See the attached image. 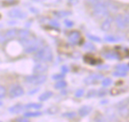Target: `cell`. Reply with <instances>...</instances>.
I'll list each match as a JSON object with an SVG mask.
<instances>
[{
  "label": "cell",
  "mask_w": 129,
  "mask_h": 122,
  "mask_svg": "<svg viewBox=\"0 0 129 122\" xmlns=\"http://www.w3.org/2000/svg\"><path fill=\"white\" fill-rule=\"evenodd\" d=\"M110 13V8H109V4L107 2L103 0L93 7V15L95 18L98 19H102L104 17H106L109 15Z\"/></svg>",
  "instance_id": "obj_1"
},
{
  "label": "cell",
  "mask_w": 129,
  "mask_h": 122,
  "mask_svg": "<svg viewBox=\"0 0 129 122\" xmlns=\"http://www.w3.org/2000/svg\"><path fill=\"white\" fill-rule=\"evenodd\" d=\"M34 57L39 62H48L53 59V52L49 46H44L36 52Z\"/></svg>",
  "instance_id": "obj_2"
},
{
  "label": "cell",
  "mask_w": 129,
  "mask_h": 122,
  "mask_svg": "<svg viewBox=\"0 0 129 122\" xmlns=\"http://www.w3.org/2000/svg\"><path fill=\"white\" fill-rule=\"evenodd\" d=\"M47 80V76L44 74H34L27 76L26 77V82L33 86H39L43 84Z\"/></svg>",
  "instance_id": "obj_3"
},
{
  "label": "cell",
  "mask_w": 129,
  "mask_h": 122,
  "mask_svg": "<svg viewBox=\"0 0 129 122\" xmlns=\"http://www.w3.org/2000/svg\"><path fill=\"white\" fill-rule=\"evenodd\" d=\"M115 21L117 28L123 29L129 25V14H119L116 17Z\"/></svg>",
  "instance_id": "obj_4"
},
{
  "label": "cell",
  "mask_w": 129,
  "mask_h": 122,
  "mask_svg": "<svg viewBox=\"0 0 129 122\" xmlns=\"http://www.w3.org/2000/svg\"><path fill=\"white\" fill-rule=\"evenodd\" d=\"M24 94V90L23 88L17 84H14L10 87L9 89V97L11 98H17L22 96Z\"/></svg>",
  "instance_id": "obj_5"
},
{
  "label": "cell",
  "mask_w": 129,
  "mask_h": 122,
  "mask_svg": "<svg viewBox=\"0 0 129 122\" xmlns=\"http://www.w3.org/2000/svg\"><path fill=\"white\" fill-rule=\"evenodd\" d=\"M103 78L104 76L101 74H92L84 80V83L87 86L93 85L97 83L101 80H103Z\"/></svg>",
  "instance_id": "obj_6"
},
{
  "label": "cell",
  "mask_w": 129,
  "mask_h": 122,
  "mask_svg": "<svg viewBox=\"0 0 129 122\" xmlns=\"http://www.w3.org/2000/svg\"><path fill=\"white\" fill-rule=\"evenodd\" d=\"M8 16L11 18H17L20 20H23L27 16V14L19 8H13L8 11Z\"/></svg>",
  "instance_id": "obj_7"
},
{
  "label": "cell",
  "mask_w": 129,
  "mask_h": 122,
  "mask_svg": "<svg viewBox=\"0 0 129 122\" xmlns=\"http://www.w3.org/2000/svg\"><path fill=\"white\" fill-rule=\"evenodd\" d=\"M18 32L19 31L16 28H12L7 31L4 35H1V42L3 43L5 40L13 39L16 37H18Z\"/></svg>",
  "instance_id": "obj_8"
},
{
  "label": "cell",
  "mask_w": 129,
  "mask_h": 122,
  "mask_svg": "<svg viewBox=\"0 0 129 122\" xmlns=\"http://www.w3.org/2000/svg\"><path fill=\"white\" fill-rule=\"evenodd\" d=\"M43 44V42L39 40V39H36V41L32 44L30 46H29L28 47L26 48H24V51L26 53H31V52H36V51H38L40 50V47L42 46Z\"/></svg>",
  "instance_id": "obj_9"
},
{
  "label": "cell",
  "mask_w": 129,
  "mask_h": 122,
  "mask_svg": "<svg viewBox=\"0 0 129 122\" xmlns=\"http://www.w3.org/2000/svg\"><path fill=\"white\" fill-rule=\"evenodd\" d=\"M118 112L119 115L124 118H126L129 116V108L128 104L125 103V100H122L118 105Z\"/></svg>",
  "instance_id": "obj_10"
},
{
  "label": "cell",
  "mask_w": 129,
  "mask_h": 122,
  "mask_svg": "<svg viewBox=\"0 0 129 122\" xmlns=\"http://www.w3.org/2000/svg\"><path fill=\"white\" fill-rule=\"evenodd\" d=\"M48 67L45 62H38L33 67V73L35 74H43L47 71Z\"/></svg>",
  "instance_id": "obj_11"
},
{
  "label": "cell",
  "mask_w": 129,
  "mask_h": 122,
  "mask_svg": "<svg viewBox=\"0 0 129 122\" xmlns=\"http://www.w3.org/2000/svg\"><path fill=\"white\" fill-rule=\"evenodd\" d=\"M80 38H81L80 33L76 32V31H74V32H72L69 34V36H68V41L70 44H76L79 41Z\"/></svg>",
  "instance_id": "obj_12"
},
{
  "label": "cell",
  "mask_w": 129,
  "mask_h": 122,
  "mask_svg": "<svg viewBox=\"0 0 129 122\" xmlns=\"http://www.w3.org/2000/svg\"><path fill=\"white\" fill-rule=\"evenodd\" d=\"M114 21L113 17L112 16H109L107 17L102 23L101 25V29L104 32H107L109 30H110L111 27H112V24Z\"/></svg>",
  "instance_id": "obj_13"
},
{
  "label": "cell",
  "mask_w": 129,
  "mask_h": 122,
  "mask_svg": "<svg viewBox=\"0 0 129 122\" xmlns=\"http://www.w3.org/2000/svg\"><path fill=\"white\" fill-rule=\"evenodd\" d=\"M92 111V107L90 106H88V105H85V106H82L79 111H78V114L80 117H85L87 116L88 115H89Z\"/></svg>",
  "instance_id": "obj_14"
},
{
  "label": "cell",
  "mask_w": 129,
  "mask_h": 122,
  "mask_svg": "<svg viewBox=\"0 0 129 122\" xmlns=\"http://www.w3.org/2000/svg\"><path fill=\"white\" fill-rule=\"evenodd\" d=\"M24 109H25L24 106H22L20 104H16L13 106H11L8 109V112L11 114H18L20 113Z\"/></svg>",
  "instance_id": "obj_15"
},
{
  "label": "cell",
  "mask_w": 129,
  "mask_h": 122,
  "mask_svg": "<svg viewBox=\"0 0 129 122\" xmlns=\"http://www.w3.org/2000/svg\"><path fill=\"white\" fill-rule=\"evenodd\" d=\"M106 115H107V118L110 122H116L117 120L116 114L115 112V110L113 108H108V109H107Z\"/></svg>",
  "instance_id": "obj_16"
},
{
  "label": "cell",
  "mask_w": 129,
  "mask_h": 122,
  "mask_svg": "<svg viewBox=\"0 0 129 122\" xmlns=\"http://www.w3.org/2000/svg\"><path fill=\"white\" fill-rule=\"evenodd\" d=\"M104 40H105V41H107V42H110V43H116V42L121 41L122 40H123V38H122V37H119V36H117V35L110 34V35H107V36H105Z\"/></svg>",
  "instance_id": "obj_17"
},
{
  "label": "cell",
  "mask_w": 129,
  "mask_h": 122,
  "mask_svg": "<svg viewBox=\"0 0 129 122\" xmlns=\"http://www.w3.org/2000/svg\"><path fill=\"white\" fill-rule=\"evenodd\" d=\"M52 96H53V92L51 91H47V92H45L42 94L39 95V100L40 102H44V101H46L48 99H50Z\"/></svg>",
  "instance_id": "obj_18"
},
{
  "label": "cell",
  "mask_w": 129,
  "mask_h": 122,
  "mask_svg": "<svg viewBox=\"0 0 129 122\" xmlns=\"http://www.w3.org/2000/svg\"><path fill=\"white\" fill-rule=\"evenodd\" d=\"M103 56L107 59H119V56L115 52H107L103 53Z\"/></svg>",
  "instance_id": "obj_19"
},
{
  "label": "cell",
  "mask_w": 129,
  "mask_h": 122,
  "mask_svg": "<svg viewBox=\"0 0 129 122\" xmlns=\"http://www.w3.org/2000/svg\"><path fill=\"white\" fill-rule=\"evenodd\" d=\"M25 109L27 110H39L42 107V104H37V103H30V104H27L24 106Z\"/></svg>",
  "instance_id": "obj_20"
},
{
  "label": "cell",
  "mask_w": 129,
  "mask_h": 122,
  "mask_svg": "<svg viewBox=\"0 0 129 122\" xmlns=\"http://www.w3.org/2000/svg\"><path fill=\"white\" fill-rule=\"evenodd\" d=\"M67 82L66 81H64L63 80H61L57 81V82L54 84V87L55 89L60 90V89L65 88L67 87Z\"/></svg>",
  "instance_id": "obj_21"
},
{
  "label": "cell",
  "mask_w": 129,
  "mask_h": 122,
  "mask_svg": "<svg viewBox=\"0 0 129 122\" xmlns=\"http://www.w3.org/2000/svg\"><path fill=\"white\" fill-rule=\"evenodd\" d=\"M42 112L39 111H35V112H24L23 116L26 118H35V117H39L42 116Z\"/></svg>",
  "instance_id": "obj_22"
},
{
  "label": "cell",
  "mask_w": 129,
  "mask_h": 122,
  "mask_svg": "<svg viewBox=\"0 0 129 122\" xmlns=\"http://www.w3.org/2000/svg\"><path fill=\"white\" fill-rule=\"evenodd\" d=\"M116 70H119L122 72H128L129 71V65L127 64H119L116 66Z\"/></svg>",
  "instance_id": "obj_23"
},
{
  "label": "cell",
  "mask_w": 129,
  "mask_h": 122,
  "mask_svg": "<svg viewBox=\"0 0 129 122\" xmlns=\"http://www.w3.org/2000/svg\"><path fill=\"white\" fill-rule=\"evenodd\" d=\"M29 36V32L28 30H26V29H21V30H19V32H18V38L19 39H23V38H26L27 37Z\"/></svg>",
  "instance_id": "obj_24"
},
{
  "label": "cell",
  "mask_w": 129,
  "mask_h": 122,
  "mask_svg": "<svg viewBox=\"0 0 129 122\" xmlns=\"http://www.w3.org/2000/svg\"><path fill=\"white\" fill-rule=\"evenodd\" d=\"M84 50H88V51H94L96 50L94 45L91 43V42H86L84 44Z\"/></svg>",
  "instance_id": "obj_25"
},
{
  "label": "cell",
  "mask_w": 129,
  "mask_h": 122,
  "mask_svg": "<svg viewBox=\"0 0 129 122\" xmlns=\"http://www.w3.org/2000/svg\"><path fill=\"white\" fill-rule=\"evenodd\" d=\"M112 82H113V80L110 78H105L102 80L101 85L104 87H107V86H110L112 84Z\"/></svg>",
  "instance_id": "obj_26"
},
{
  "label": "cell",
  "mask_w": 129,
  "mask_h": 122,
  "mask_svg": "<svg viewBox=\"0 0 129 122\" xmlns=\"http://www.w3.org/2000/svg\"><path fill=\"white\" fill-rule=\"evenodd\" d=\"M96 95H98V92H97L96 90H94V89H91V90H89V91L88 92L86 97H87L88 98H91L95 97Z\"/></svg>",
  "instance_id": "obj_27"
},
{
  "label": "cell",
  "mask_w": 129,
  "mask_h": 122,
  "mask_svg": "<svg viewBox=\"0 0 129 122\" xmlns=\"http://www.w3.org/2000/svg\"><path fill=\"white\" fill-rule=\"evenodd\" d=\"M63 117L64 118H74L76 116V113L74 112H65L62 115Z\"/></svg>",
  "instance_id": "obj_28"
},
{
  "label": "cell",
  "mask_w": 129,
  "mask_h": 122,
  "mask_svg": "<svg viewBox=\"0 0 129 122\" xmlns=\"http://www.w3.org/2000/svg\"><path fill=\"white\" fill-rule=\"evenodd\" d=\"M113 75L116 77H125L126 76V73L125 72H122V71H119V70H116L115 72L113 73Z\"/></svg>",
  "instance_id": "obj_29"
},
{
  "label": "cell",
  "mask_w": 129,
  "mask_h": 122,
  "mask_svg": "<svg viewBox=\"0 0 129 122\" xmlns=\"http://www.w3.org/2000/svg\"><path fill=\"white\" fill-rule=\"evenodd\" d=\"M84 93H85L84 89H82V88H79L78 90H76V93H75V97L77 98H82V97L84 95Z\"/></svg>",
  "instance_id": "obj_30"
},
{
  "label": "cell",
  "mask_w": 129,
  "mask_h": 122,
  "mask_svg": "<svg viewBox=\"0 0 129 122\" xmlns=\"http://www.w3.org/2000/svg\"><path fill=\"white\" fill-rule=\"evenodd\" d=\"M107 93H108V91L107 89H105V88H101L98 92V96L102 98V97H104L105 95H107Z\"/></svg>",
  "instance_id": "obj_31"
},
{
  "label": "cell",
  "mask_w": 129,
  "mask_h": 122,
  "mask_svg": "<svg viewBox=\"0 0 129 122\" xmlns=\"http://www.w3.org/2000/svg\"><path fill=\"white\" fill-rule=\"evenodd\" d=\"M95 122H111L107 118H105L102 116H98L95 118Z\"/></svg>",
  "instance_id": "obj_32"
},
{
  "label": "cell",
  "mask_w": 129,
  "mask_h": 122,
  "mask_svg": "<svg viewBox=\"0 0 129 122\" xmlns=\"http://www.w3.org/2000/svg\"><path fill=\"white\" fill-rule=\"evenodd\" d=\"M64 74H54L52 76V79L54 80H61L64 78Z\"/></svg>",
  "instance_id": "obj_33"
},
{
  "label": "cell",
  "mask_w": 129,
  "mask_h": 122,
  "mask_svg": "<svg viewBox=\"0 0 129 122\" xmlns=\"http://www.w3.org/2000/svg\"><path fill=\"white\" fill-rule=\"evenodd\" d=\"M88 38L91 41H96V42H101V39L99 37H97V36H94V35H92V34L88 35Z\"/></svg>",
  "instance_id": "obj_34"
},
{
  "label": "cell",
  "mask_w": 129,
  "mask_h": 122,
  "mask_svg": "<svg viewBox=\"0 0 129 122\" xmlns=\"http://www.w3.org/2000/svg\"><path fill=\"white\" fill-rule=\"evenodd\" d=\"M5 94H6V89L4 86H0V99L2 100L3 98L5 96Z\"/></svg>",
  "instance_id": "obj_35"
},
{
  "label": "cell",
  "mask_w": 129,
  "mask_h": 122,
  "mask_svg": "<svg viewBox=\"0 0 129 122\" xmlns=\"http://www.w3.org/2000/svg\"><path fill=\"white\" fill-rule=\"evenodd\" d=\"M70 12H65V11H58L57 13L55 14V15H57L58 17H62V16H67V15H70Z\"/></svg>",
  "instance_id": "obj_36"
},
{
  "label": "cell",
  "mask_w": 129,
  "mask_h": 122,
  "mask_svg": "<svg viewBox=\"0 0 129 122\" xmlns=\"http://www.w3.org/2000/svg\"><path fill=\"white\" fill-rule=\"evenodd\" d=\"M49 24H50L51 26L54 27V28H59V27H60V24H59V22H58L57 21L54 20H51V21H50V22H49Z\"/></svg>",
  "instance_id": "obj_37"
},
{
  "label": "cell",
  "mask_w": 129,
  "mask_h": 122,
  "mask_svg": "<svg viewBox=\"0 0 129 122\" xmlns=\"http://www.w3.org/2000/svg\"><path fill=\"white\" fill-rule=\"evenodd\" d=\"M101 1H103V0H85V2L87 3H88L90 4H93V5L96 4L97 3H98V2H100Z\"/></svg>",
  "instance_id": "obj_38"
},
{
  "label": "cell",
  "mask_w": 129,
  "mask_h": 122,
  "mask_svg": "<svg viewBox=\"0 0 129 122\" xmlns=\"http://www.w3.org/2000/svg\"><path fill=\"white\" fill-rule=\"evenodd\" d=\"M61 72H62V74H63L68 73V72H69V68H68V67L66 66V65L62 66V67H61Z\"/></svg>",
  "instance_id": "obj_39"
},
{
  "label": "cell",
  "mask_w": 129,
  "mask_h": 122,
  "mask_svg": "<svg viewBox=\"0 0 129 122\" xmlns=\"http://www.w3.org/2000/svg\"><path fill=\"white\" fill-rule=\"evenodd\" d=\"M17 122H30L29 121V119L26 117H20L19 118L17 119Z\"/></svg>",
  "instance_id": "obj_40"
},
{
  "label": "cell",
  "mask_w": 129,
  "mask_h": 122,
  "mask_svg": "<svg viewBox=\"0 0 129 122\" xmlns=\"http://www.w3.org/2000/svg\"><path fill=\"white\" fill-rule=\"evenodd\" d=\"M64 22H65L66 26H67V27H72V26H73V22L72 21L69 20H66L64 21Z\"/></svg>",
  "instance_id": "obj_41"
},
{
  "label": "cell",
  "mask_w": 129,
  "mask_h": 122,
  "mask_svg": "<svg viewBox=\"0 0 129 122\" xmlns=\"http://www.w3.org/2000/svg\"><path fill=\"white\" fill-rule=\"evenodd\" d=\"M39 90V88H35V89H33V91H30V92H29V93H28V94L29 95H32V94H34L35 93H36Z\"/></svg>",
  "instance_id": "obj_42"
},
{
  "label": "cell",
  "mask_w": 129,
  "mask_h": 122,
  "mask_svg": "<svg viewBox=\"0 0 129 122\" xmlns=\"http://www.w3.org/2000/svg\"><path fill=\"white\" fill-rule=\"evenodd\" d=\"M32 1L36 2H44V1H45V0H32Z\"/></svg>",
  "instance_id": "obj_43"
},
{
  "label": "cell",
  "mask_w": 129,
  "mask_h": 122,
  "mask_svg": "<svg viewBox=\"0 0 129 122\" xmlns=\"http://www.w3.org/2000/svg\"><path fill=\"white\" fill-rule=\"evenodd\" d=\"M128 105H129V103H128Z\"/></svg>",
  "instance_id": "obj_44"
}]
</instances>
